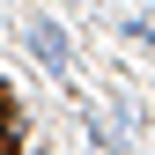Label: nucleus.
Returning a JSON list of instances; mask_svg holds the SVG:
<instances>
[{"label": "nucleus", "mask_w": 155, "mask_h": 155, "mask_svg": "<svg viewBox=\"0 0 155 155\" xmlns=\"http://www.w3.org/2000/svg\"><path fill=\"white\" fill-rule=\"evenodd\" d=\"M37 52H45V59L59 67V59H67V45H59V30H45V22H37Z\"/></svg>", "instance_id": "1"}]
</instances>
